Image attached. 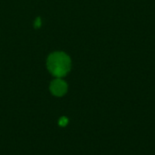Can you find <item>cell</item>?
I'll list each match as a JSON object with an SVG mask.
<instances>
[{"instance_id": "cell-4", "label": "cell", "mask_w": 155, "mask_h": 155, "mask_svg": "<svg viewBox=\"0 0 155 155\" xmlns=\"http://www.w3.org/2000/svg\"><path fill=\"white\" fill-rule=\"evenodd\" d=\"M41 26V19L39 17H37L35 21V28H39Z\"/></svg>"}, {"instance_id": "cell-1", "label": "cell", "mask_w": 155, "mask_h": 155, "mask_svg": "<svg viewBox=\"0 0 155 155\" xmlns=\"http://www.w3.org/2000/svg\"><path fill=\"white\" fill-rule=\"evenodd\" d=\"M46 64L49 72L53 75L63 77L66 75L71 69V59L63 52H55L49 55Z\"/></svg>"}, {"instance_id": "cell-2", "label": "cell", "mask_w": 155, "mask_h": 155, "mask_svg": "<svg viewBox=\"0 0 155 155\" xmlns=\"http://www.w3.org/2000/svg\"><path fill=\"white\" fill-rule=\"evenodd\" d=\"M50 90L55 96H62L67 91V84L61 79H55L51 83Z\"/></svg>"}, {"instance_id": "cell-3", "label": "cell", "mask_w": 155, "mask_h": 155, "mask_svg": "<svg viewBox=\"0 0 155 155\" xmlns=\"http://www.w3.org/2000/svg\"><path fill=\"white\" fill-rule=\"evenodd\" d=\"M67 123H68V120H67L66 117H62V118L60 119V121H59V124H60L61 126H65V125L67 124Z\"/></svg>"}]
</instances>
